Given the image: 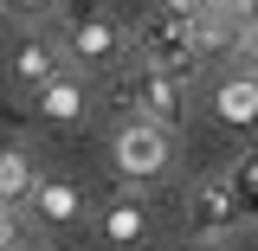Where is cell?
Returning <instances> with one entry per match:
<instances>
[{"mask_svg":"<svg viewBox=\"0 0 258 251\" xmlns=\"http://www.w3.org/2000/svg\"><path fill=\"white\" fill-rule=\"evenodd\" d=\"M64 71V45H52V39H39V32H26L20 45H13V58H7V77L20 84V91H45L52 77Z\"/></svg>","mask_w":258,"mask_h":251,"instance_id":"obj_6","label":"cell"},{"mask_svg":"<svg viewBox=\"0 0 258 251\" xmlns=\"http://www.w3.org/2000/svg\"><path fill=\"white\" fill-rule=\"evenodd\" d=\"M213 110H220V123H232V129H252V123H258V77H252V71L226 77L220 91H213Z\"/></svg>","mask_w":258,"mask_h":251,"instance_id":"obj_9","label":"cell"},{"mask_svg":"<svg viewBox=\"0 0 258 251\" xmlns=\"http://www.w3.org/2000/svg\"><path fill=\"white\" fill-rule=\"evenodd\" d=\"M84 110H91V91H84V77H71V71H58V77L39 91V116H45V123H84Z\"/></svg>","mask_w":258,"mask_h":251,"instance_id":"obj_7","label":"cell"},{"mask_svg":"<svg viewBox=\"0 0 258 251\" xmlns=\"http://www.w3.org/2000/svg\"><path fill=\"white\" fill-rule=\"evenodd\" d=\"M226 181H232V206H239V219L258 225V148H245V155L232 161Z\"/></svg>","mask_w":258,"mask_h":251,"instance_id":"obj_12","label":"cell"},{"mask_svg":"<svg viewBox=\"0 0 258 251\" xmlns=\"http://www.w3.org/2000/svg\"><path fill=\"white\" fill-rule=\"evenodd\" d=\"M103 238H110V245H142V238H149V206H142L136 193H116V200L103 206Z\"/></svg>","mask_w":258,"mask_h":251,"instance_id":"obj_10","label":"cell"},{"mask_svg":"<svg viewBox=\"0 0 258 251\" xmlns=\"http://www.w3.org/2000/svg\"><path fill=\"white\" fill-rule=\"evenodd\" d=\"M194 45H200V58H207V52H220V45H239V20H226V13L207 7V13L194 20Z\"/></svg>","mask_w":258,"mask_h":251,"instance_id":"obj_13","label":"cell"},{"mask_svg":"<svg viewBox=\"0 0 258 251\" xmlns=\"http://www.w3.org/2000/svg\"><path fill=\"white\" fill-rule=\"evenodd\" d=\"M187 225L200 232V238H220L226 245V232H239V206H232V181L226 174H207L200 187H194V200H187Z\"/></svg>","mask_w":258,"mask_h":251,"instance_id":"obj_5","label":"cell"},{"mask_svg":"<svg viewBox=\"0 0 258 251\" xmlns=\"http://www.w3.org/2000/svg\"><path fill=\"white\" fill-rule=\"evenodd\" d=\"M64 0H0V13L7 20H20V26H39V20H52Z\"/></svg>","mask_w":258,"mask_h":251,"instance_id":"obj_14","label":"cell"},{"mask_svg":"<svg viewBox=\"0 0 258 251\" xmlns=\"http://www.w3.org/2000/svg\"><path fill=\"white\" fill-rule=\"evenodd\" d=\"M110 161H116L123 181L149 187V181H161V174L174 168V135L155 129V123H123V129H116V142H110Z\"/></svg>","mask_w":258,"mask_h":251,"instance_id":"obj_3","label":"cell"},{"mask_svg":"<svg viewBox=\"0 0 258 251\" xmlns=\"http://www.w3.org/2000/svg\"><path fill=\"white\" fill-rule=\"evenodd\" d=\"M213 0H161V13H174V20H200Z\"/></svg>","mask_w":258,"mask_h":251,"instance_id":"obj_15","label":"cell"},{"mask_svg":"<svg viewBox=\"0 0 258 251\" xmlns=\"http://www.w3.org/2000/svg\"><path fill=\"white\" fill-rule=\"evenodd\" d=\"M20 251H39V245H20Z\"/></svg>","mask_w":258,"mask_h":251,"instance_id":"obj_19","label":"cell"},{"mask_svg":"<svg viewBox=\"0 0 258 251\" xmlns=\"http://www.w3.org/2000/svg\"><path fill=\"white\" fill-rule=\"evenodd\" d=\"M239 58H245V71L258 77V32H239Z\"/></svg>","mask_w":258,"mask_h":251,"instance_id":"obj_17","label":"cell"},{"mask_svg":"<svg viewBox=\"0 0 258 251\" xmlns=\"http://www.w3.org/2000/svg\"><path fill=\"white\" fill-rule=\"evenodd\" d=\"M129 45H136V58L149 64V71H161V77H174V84H187V77H200V45H194V20H174V13H149L142 26L129 32Z\"/></svg>","mask_w":258,"mask_h":251,"instance_id":"obj_1","label":"cell"},{"mask_svg":"<svg viewBox=\"0 0 258 251\" xmlns=\"http://www.w3.org/2000/svg\"><path fill=\"white\" fill-rule=\"evenodd\" d=\"M32 213L45 225H78V213H84V193L71 187V181H39V193H32Z\"/></svg>","mask_w":258,"mask_h":251,"instance_id":"obj_11","label":"cell"},{"mask_svg":"<svg viewBox=\"0 0 258 251\" xmlns=\"http://www.w3.org/2000/svg\"><path fill=\"white\" fill-rule=\"evenodd\" d=\"M0 251H20V219H13V206H0Z\"/></svg>","mask_w":258,"mask_h":251,"instance_id":"obj_16","label":"cell"},{"mask_svg":"<svg viewBox=\"0 0 258 251\" xmlns=\"http://www.w3.org/2000/svg\"><path fill=\"white\" fill-rule=\"evenodd\" d=\"M187 251H226V245H220V238H194Z\"/></svg>","mask_w":258,"mask_h":251,"instance_id":"obj_18","label":"cell"},{"mask_svg":"<svg viewBox=\"0 0 258 251\" xmlns=\"http://www.w3.org/2000/svg\"><path fill=\"white\" fill-rule=\"evenodd\" d=\"M39 193V168H32V148H0V206H32Z\"/></svg>","mask_w":258,"mask_h":251,"instance_id":"obj_8","label":"cell"},{"mask_svg":"<svg viewBox=\"0 0 258 251\" xmlns=\"http://www.w3.org/2000/svg\"><path fill=\"white\" fill-rule=\"evenodd\" d=\"M181 91L187 84H174V77H161V71H129L123 77V103H136V123H155V129H174L187 123V103H181Z\"/></svg>","mask_w":258,"mask_h":251,"instance_id":"obj_4","label":"cell"},{"mask_svg":"<svg viewBox=\"0 0 258 251\" xmlns=\"http://www.w3.org/2000/svg\"><path fill=\"white\" fill-rule=\"evenodd\" d=\"M58 45L84 64V71H110V64L123 58V26H116L97 0H71V7H64V39Z\"/></svg>","mask_w":258,"mask_h":251,"instance_id":"obj_2","label":"cell"}]
</instances>
